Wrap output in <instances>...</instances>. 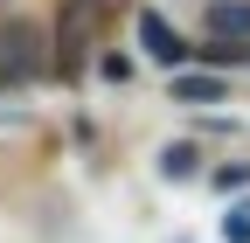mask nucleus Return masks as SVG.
<instances>
[{
	"label": "nucleus",
	"instance_id": "f257e3e1",
	"mask_svg": "<svg viewBox=\"0 0 250 243\" xmlns=\"http://www.w3.org/2000/svg\"><path fill=\"white\" fill-rule=\"evenodd\" d=\"M139 49L153 56V63H167V70H181V63H188V42L167 28V14H153V7L139 14Z\"/></svg>",
	"mask_w": 250,
	"mask_h": 243
},
{
	"label": "nucleus",
	"instance_id": "f03ea898",
	"mask_svg": "<svg viewBox=\"0 0 250 243\" xmlns=\"http://www.w3.org/2000/svg\"><path fill=\"white\" fill-rule=\"evenodd\" d=\"M208 28L223 42H250V0H215V7H208Z\"/></svg>",
	"mask_w": 250,
	"mask_h": 243
},
{
	"label": "nucleus",
	"instance_id": "7ed1b4c3",
	"mask_svg": "<svg viewBox=\"0 0 250 243\" xmlns=\"http://www.w3.org/2000/svg\"><path fill=\"white\" fill-rule=\"evenodd\" d=\"M188 56H202V63H250V42H223L215 35L208 49H188Z\"/></svg>",
	"mask_w": 250,
	"mask_h": 243
},
{
	"label": "nucleus",
	"instance_id": "20e7f679",
	"mask_svg": "<svg viewBox=\"0 0 250 243\" xmlns=\"http://www.w3.org/2000/svg\"><path fill=\"white\" fill-rule=\"evenodd\" d=\"M215 90H223L215 77H174V98H188V104H208Z\"/></svg>",
	"mask_w": 250,
	"mask_h": 243
},
{
	"label": "nucleus",
	"instance_id": "39448f33",
	"mask_svg": "<svg viewBox=\"0 0 250 243\" xmlns=\"http://www.w3.org/2000/svg\"><path fill=\"white\" fill-rule=\"evenodd\" d=\"M160 174L167 181H188V174H195V146H167V153H160Z\"/></svg>",
	"mask_w": 250,
	"mask_h": 243
},
{
	"label": "nucleus",
	"instance_id": "423d86ee",
	"mask_svg": "<svg viewBox=\"0 0 250 243\" xmlns=\"http://www.w3.org/2000/svg\"><path fill=\"white\" fill-rule=\"evenodd\" d=\"M223 236H229V243H250V202H243V208H229V216H223Z\"/></svg>",
	"mask_w": 250,
	"mask_h": 243
},
{
	"label": "nucleus",
	"instance_id": "0eeeda50",
	"mask_svg": "<svg viewBox=\"0 0 250 243\" xmlns=\"http://www.w3.org/2000/svg\"><path fill=\"white\" fill-rule=\"evenodd\" d=\"M215 188H223V195H229V188H250V167H223V174H215Z\"/></svg>",
	"mask_w": 250,
	"mask_h": 243
}]
</instances>
